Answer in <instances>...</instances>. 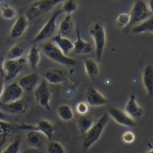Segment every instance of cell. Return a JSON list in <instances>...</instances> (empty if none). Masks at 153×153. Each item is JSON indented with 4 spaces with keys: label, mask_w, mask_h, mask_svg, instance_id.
<instances>
[{
    "label": "cell",
    "mask_w": 153,
    "mask_h": 153,
    "mask_svg": "<svg viewBox=\"0 0 153 153\" xmlns=\"http://www.w3.org/2000/svg\"><path fill=\"white\" fill-rule=\"evenodd\" d=\"M129 23H130V14L128 13H121L118 14L116 18V24L119 28H127L129 27Z\"/></svg>",
    "instance_id": "cell-31"
},
{
    "label": "cell",
    "mask_w": 153,
    "mask_h": 153,
    "mask_svg": "<svg viewBox=\"0 0 153 153\" xmlns=\"http://www.w3.org/2000/svg\"><path fill=\"white\" fill-rule=\"evenodd\" d=\"M130 14V23L129 27L146 20L148 17L152 16V12L148 8V5L143 0H136L134 2Z\"/></svg>",
    "instance_id": "cell-6"
},
{
    "label": "cell",
    "mask_w": 153,
    "mask_h": 153,
    "mask_svg": "<svg viewBox=\"0 0 153 153\" xmlns=\"http://www.w3.org/2000/svg\"><path fill=\"white\" fill-rule=\"evenodd\" d=\"M68 79V74L60 68H52L45 72L44 79L51 84H60Z\"/></svg>",
    "instance_id": "cell-14"
},
{
    "label": "cell",
    "mask_w": 153,
    "mask_h": 153,
    "mask_svg": "<svg viewBox=\"0 0 153 153\" xmlns=\"http://www.w3.org/2000/svg\"><path fill=\"white\" fill-rule=\"evenodd\" d=\"M4 61H5V56L3 53H0V76H4Z\"/></svg>",
    "instance_id": "cell-36"
},
{
    "label": "cell",
    "mask_w": 153,
    "mask_h": 153,
    "mask_svg": "<svg viewBox=\"0 0 153 153\" xmlns=\"http://www.w3.org/2000/svg\"><path fill=\"white\" fill-rule=\"evenodd\" d=\"M142 81L143 88L148 97H152L153 94V66L152 64L146 65L143 68L142 74Z\"/></svg>",
    "instance_id": "cell-20"
},
{
    "label": "cell",
    "mask_w": 153,
    "mask_h": 153,
    "mask_svg": "<svg viewBox=\"0 0 153 153\" xmlns=\"http://www.w3.org/2000/svg\"><path fill=\"white\" fill-rule=\"evenodd\" d=\"M26 59L21 57L18 59H7L4 61V76L5 80H12L19 75L25 64Z\"/></svg>",
    "instance_id": "cell-9"
},
{
    "label": "cell",
    "mask_w": 153,
    "mask_h": 153,
    "mask_svg": "<svg viewBox=\"0 0 153 153\" xmlns=\"http://www.w3.org/2000/svg\"><path fill=\"white\" fill-rule=\"evenodd\" d=\"M45 137L42 135L40 132L36 131V130H29L26 133V143L28 146L33 148H37L40 147L43 145Z\"/></svg>",
    "instance_id": "cell-21"
},
{
    "label": "cell",
    "mask_w": 153,
    "mask_h": 153,
    "mask_svg": "<svg viewBox=\"0 0 153 153\" xmlns=\"http://www.w3.org/2000/svg\"><path fill=\"white\" fill-rule=\"evenodd\" d=\"M74 30V19L71 14H66L59 26V35L66 36Z\"/></svg>",
    "instance_id": "cell-24"
},
{
    "label": "cell",
    "mask_w": 153,
    "mask_h": 153,
    "mask_svg": "<svg viewBox=\"0 0 153 153\" xmlns=\"http://www.w3.org/2000/svg\"><path fill=\"white\" fill-rule=\"evenodd\" d=\"M131 33L134 35H139V33H153V17L150 16L146 20H143L136 25L132 26Z\"/></svg>",
    "instance_id": "cell-22"
},
{
    "label": "cell",
    "mask_w": 153,
    "mask_h": 153,
    "mask_svg": "<svg viewBox=\"0 0 153 153\" xmlns=\"http://www.w3.org/2000/svg\"><path fill=\"white\" fill-rule=\"evenodd\" d=\"M19 153H40L39 151H38L36 148H33V147H29L27 148V149L25 150H23L21 152H19Z\"/></svg>",
    "instance_id": "cell-37"
},
{
    "label": "cell",
    "mask_w": 153,
    "mask_h": 153,
    "mask_svg": "<svg viewBox=\"0 0 153 153\" xmlns=\"http://www.w3.org/2000/svg\"><path fill=\"white\" fill-rule=\"evenodd\" d=\"M25 53V47L21 43L13 45L7 53V59H21Z\"/></svg>",
    "instance_id": "cell-28"
},
{
    "label": "cell",
    "mask_w": 153,
    "mask_h": 153,
    "mask_svg": "<svg viewBox=\"0 0 153 153\" xmlns=\"http://www.w3.org/2000/svg\"><path fill=\"white\" fill-rule=\"evenodd\" d=\"M107 114L115 123H117L118 124H120V126H122L134 127L137 126V122L134 121L133 119H131L121 108L109 107Z\"/></svg>",
    "instance_id": "cell-10"
},
{
    "label": "cell",
    "mask_w": 153,
    "mask_h": 153,
    "mask_svg": "<svg viewBox=\"0 0 153 153\" xmlns=\"http://www.w3.org/2000/svg\"><path fill=\"white\" fill-rule=\"evenodd\" d=\"M143 153H153V149H152V148H150V149L148 150V151H146V152H143Z\"/></svg>",
    "instance_id": "cell-40"
},
{
    "label": "cell",
    "mask_w": 153,
    "mask_h": 153,
    "mask_svg": "<svg viewBox=\"0 0 153 153\" xmlns=\"http://www.w3.org/2000/svg\"><path fill=\"white\" fill-rule=\"evenodd\" d=\"M29 23H30V20L27 18L25 14L19 16L11 28V31H10V37L13 38V39L21 37L27 31V29L29 27Z\"/></svg>",
    "instance_id": "cell-13"
},
{
    "label": "cell",
    "mask_w": 153,
    "mask_h": 153,
    "mask_svg": "<svg viewBox=\"0 0 153 153\" xmlns=\"http://www.w3.org/2000/svg\"><path fill=\"white\" fill-rule=\"evenodd\" d=\"M40 76L37 73H30L25 76H23L22 78L18 80L19 86L22 88L24 92H32L35 90V88L39 83Z\"/></svg>",
    "instance_id": "cell-15"
},
{
    "label": "cell",
    "mask_w": 153,
    "mask_h": 153,
    "mask_svg": "<svg viewBox=\"0 0 153 153\" xmlns=\"http://www.w3.org/2000/svg\"><path fill=\"white\" fill-rule=\"evenodd\" d=\"M24 91L17 82H12L6 85L0 97V104H7L16 102L22 98Z\"/></svg>",
    "instance_id": "cell-8"
},
{
    "label": "cell",
    "mask_w": 153,
    "mask_h": 153,
    "mask_svg": "<svg viewBox=\"0 0 153 153\" xmlns=\"http://www.w3.org/2000/svg\"><path fill=\"white\" fill-rule=\"evenodd\" d=\"M5 87V84H4V79L3 76H0V97H1V94L3 92V89Z\"/></svg>",
    "instance_id": "cell-38"
},
{
    "label": "cell",
    "mask_w": 153,
    "mask_h": 153,
    "mask_svg": "<svg viewBox=\"0 0 153 153\" xmlns=\"http://www.w3.org/2000/svg\"><path fill=\"white\" fill-rule=\"evenodd\" d=\"M33 96H35V99L39 106L47 110L51 109L50 102L52 99V93L49 86H48V82L44 79L37 84V86L33 90Z\"/></svg>",
    "instance_id": "cell-7"
},
{
    "label": "cell",
    "mask_w": 153,
    "mask_h": 153,
    "mask_svg": "<svg viewBox=\"0 0 153 153\" xmlns=\"http://www.w3.org/2000/svg\"><path fill=\"white\" fill-rule=\"evenodd\" d=\"M109 116L107 113H104L100 118L97 120V122L93 123V126L90 127L89 130L84 134L83 137V148L85 150H88L91 146H93L97 143L100 136L102 135L105 127L108 124Z\"/></svg>",
    "instance_id": "cell-1"
},
{
    "label": "cell",
    "mask_w": 153,
    "mask_h": 153,
    "mask_svg": "<svg viewBox=\"0 0 153 153\" xmlns=\"http://www.w3.org/2000/svg\"><path fill=\"white\" fill-rule=\"evenodd\" d=\"M47 153H66L64 146L59 142L51 141L48 143Z\"/></svg>",
    "instance_id": "cell-32"
},
{
    "label": "cell",
    "mask_w": 153,
    "mask_h": 153,
    "mask_svg": "<svg viewBox=\"0 0 153 153\" xmlns=\"http://www.w3.org/2000/svg\"><path fill=\"white\" fill-rule=\"evenodd\" d=\"M42 52L48 59L56 63L65 66H74L76 64V59L69 56H65L54 43L51 41L45 42L42 46Z\"/></svg>",
    "instance_id": "cell-3"
},
{
    "label": "cell",
    "mask_w": 153,
    "mask_h": 153,
    "mask_svg": "<svg viewBox=\"0 0 153 153\" xmlns=\"http://www.w3.org/2000/svg\"><path fill=\"white\" fill-rule=\"evenodd\" d=\"M32 130L40 132L47 139H52L53 135L56 130V127L55 123L48 121V120H39L35 126H33Z\"/></svg>",
    "instance_id": "cell-16"
},
{
    "label": "cell",
    "mask_w": 153,
    "mask_h": 153,
    "mask_svg": "<svg viewBox=\"0 0 153 153\" xmlns=\"http://www.w3.org/2000/svg\"><path fill=\"white\" fill-rule=\"evenodd\" d=\"M0 121H7V119H6V116L4 115V113L0 110Z\"/></svg>",
    "instance_id": "cell-39"
},
{
    "label": "cell",
    "mask_w": 153,
    "mask_h": 153,
    "mask_svg": "<svg viewBox=\"0 0 153 153\" xmlns=\"http://www.w3.org/2000/svg\"><path fill=\"white\" fill-rule=\"evenodd\" d=\"M56 114L59 119L64 122H69L74 119V111L68 104H60L56 108Z\"/></svg>",
    "instance_id": "cell-26"
},
{
    "label": "cell",
    "mask_w": 153,
    "mask_h": 153,
    "mask_svg": "<svg viewBox=\"0 0 153 153\" xmlns=\"http://www.w3.org/2000/svg\"><path fill=\"white\" fill-rule=\"evenodd\" d=\"M83 66L85 73L90 79H94L100 74V66L97 60L93 59H85L83 60Z\"/></svg>",
    "instance_id": "cell-23"
},
{
    "label": "cell",
    "mask_w": 153,
    "mask_h": 153,
    "mask_svg": "<svg viewBox=\"0 0 153 153\" xmlns=\"http://www.w3.org/2000/svg\"><path fill=\"white\" fill-rule=\"evenodd\" d=\"M0 107H1V109H3L4 111H6L10 114L21 115L27 111L28 104L25 100L20 99L18 100H16V102H10L7 104H0Z\"/></svg>",
    "instance_id": "cell-19"
},
{
    "label": "cell",
    "mask_w": 153,
    "mask_h": 153,
    "mask_svg": "<svg viewBox=\"0 0 153 153\" xmlns=\"http://www.w3.org/2000/svg\"><path fill=\"white\" fill-rule=\"evenodd\" d=\"M78 9V3L75 0H64L62 2V6L60 11L65 14H72Z\"/></svg>",
    "instance_id": "cell-30"
},
{
    "label": "cell",
    "mask_w": 153,
    "mask_h": 153,
    "mask_svg": "<svg viewBox=\"0 0 153 153\" xmlns=\"http://www.w3.org/2000/svg\"><path fill=\"white\" fill-rule=\"evenodd\" d=\"M50 41L54 43L65 56H68V54H70L73 51L74 42L67 36H62L57 33V35L54 36L51 38Z\"/></svg>",
    "instance_id": "cell-18"
},
{
    "label": "cell",
    "mask_w": 153,
    "mask_h": 153,
    "mask_svg": "<svg viewBox=\"0 0 153 153\" xmlns=\"http://www.w3.org/2000/svg\"><path fill=\"white\" fill-rule=\"evenodd\" d=\"M85 100L88 105L93 107L103 106L107 102L108 100L95 87H89L85 92Z\"/></svg>",
    "instance_id": "cell-12"
},
{
    "label": "cell",
    "mask_w": 153,
    "mask_h": 153,
    "mask_svg": "<svg viewBox=\"0 0 153 153\" xmlns=\"http://www.w3.org/2000/svg\"><path fill=\"white\" fill-rule=\"evenodd\" d=\"M92 51H93L92 44L82 39V37H81V35H80L79 27L78 26V29H76V39L74 42V47L72 52L76 55H86V54H89V53H91Z\"/></svg>",
    "instance_id": "cell-17"
},
{
    "label": "cell",
    "mask_w": 153,
    "mask_h": 153,
    "mask_svg": "<svg viewBox=\"0 0 153 153\" xmlns=\"http://www.w3.org/2000/svg\"><path fill=\"white\" fill-rule=\"evenodd\" d=\"M0 13H1V16L4 19H6V20H12V19H14L17 16L16 10L8 4H4L1 7Z\"/></svg>",
    "instance_id": "cell-29"
},
{
    "label": "cell",
    "mask_w": 153,
    "mask_h": 153,
    "mask_svg": "<svg viewBox=\"0 0 153 153\" xmlns=\"http://www.w3.org/2000/svg\"><path fill=\"white\" fill-rule=\"evenodd\" d=\"M1 2H2V0H0V4H1Z\"/></svg>",
    "instance_id": "cell-41"
},
{
    "label": "cell",
    "mask_w": 153,
    "mask_h": 153,
    "mask_svg": "<svg viewBox=\"0 0 153 153\" xmlns=\"http://www.w3.org/2000/svg\"><path fill=\"white\" fill-rule=\"evenodd\" d=\"M89 33L95 43V54L97 61H100L106 46V32L104 26L100 22H95L89 29Z\"/></svg>",
    "instance_id": "cell-2"
},
{
    "label": "cell",
    "mask_w": 153,
    "mask_h": 153,
    "mask_svg": "<svg viewBox=\"0 0 153 153\" xmlns=\"http://www.w3.org/2000/svg\"><path fill=\"white\" fill-rule=\"evenodd\" d=\"M27 61L33 69H36L40 62V50L36 44H33L27 54Z\"/></svg>",
    "instance_id": "cell-25"
},
{
    "label": "cell",
    "mask_w": 153,
    "mask_h": 153,
    "mask_svg": "<svg viewBox=\"0 0 153 153\" xmlns=\"http://www.w3.org/2000/svg\"><path fill=\"white\" fill-rule=\"evenodd\" d=\"M93 123H94V121H93L92 117L88 116V115L79 116L78 119V122H76L78 128H79L81 135H84V134L90 129V127L93 126Z\"/></svg>",
    "instance_id": "cell-27"
},
{
    "label": "cell",
    "mask_w": 153,
    "mask_h": 153,
    "mask_svg": "<svg viewBox=\"0 0 153 153\" xmlns=\"http://www.w3.org/2000/svg\"><path fill=\"white\" fill-rule=\"evenodd\" d=\"M63 1L64 0H38L29 8L25 16L29 20H33V19L49 13Z\"/></svg>",
    "instance_id": "cell-4"
},
{
    "label": "cell",
    "mask_w": 153,
    "mask_h": 153,
    "mask_svg": "<svg viewBox=\"0 0 153 153\" xmlns=\"http://www.w3.org/2000/svg\"><path fill=\"white\" fill-rule=\"evenodd\" d=\"M60 13H61L60 10H56V11L53 13L50 18L48 19V21L43 25V27L40 29V31L36 33V36L33 37V39L32 41L33 44H36V43L47 40L55 36V33L56 30V19L59 16Z\"/></svg>",
    "instance_id": "cell-5"
},
{
    "label": "cell",
    "mask_w": 153,
    "mask_h": 153,
    "mask_svg": "<svg viewBox=\"0 0 153 153\" xmlns=\"http://www.w3.org/2000/svg\"><path fill=\"white\" fill-rule=\"evenodd\" d=\"M135 139H136V136H135V134H134L132 131H126V132H123V135H122V141L123 143H132L134 141H135Z\"/></svg>",
    "instance_id": "cell-35"
},
{
    "label": "cell",
    "mask_w": 153,
    "mask_h": 153,
    "mask_svg": "<svg viewBox=\"0 0 153 153\" xmlns=\"http://www.w3.org/2000/svg\"><path fill=\"white\" fill-rule=\"evenodd\" d=\"M123 111L136 122H137V120L141 119L143 116V113H145L143 107L138 103L137 100H136V96L134 94L129 96V98L126 103V106H124Z\"/></svg>",
    "instance_id": "cell-11"
},
{
    "label": "cell",
    "mask_w": 153,
    "mask_h": 153,
    "mask_svg": "<svg viewBox=\"0 0 153 153\" xmlns=\"http://www.w3.org/2000/svg\"><path fill=\"white\" fill-rule=\"evenodd\" d=\"M89 111V105L86 102H79L76 104V112L78 113L79 116L86 115Z\"/></svg>",
    "instance_id": "cell-34"
},
{
    "label": "cell",
    "mask_w": 153,
    "mask_h": 153,
    "mask_svg": "<svg viewBox=\"0 0 153 153\" xmlns=\"http://www.w3.org/2000/svg\"><path fill=\"white\" fill-rule=\"evenodd\" d=\"M20 145H21V140H20V138L17 137L14 139L1 153H19Z\"/></svg>",
    "instance_id": "cell-33"
}]
</instances>
